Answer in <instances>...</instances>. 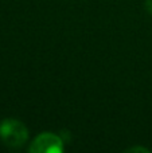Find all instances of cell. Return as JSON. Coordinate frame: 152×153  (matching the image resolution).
Instances as JSON below:
<instances>
[{
  "label": "cell",
  "instance_id": "obj_3",
  "mask_svg": "<svg viewBox=\"0 0 152 153\" xmlns=\"http://www.w3.org/2000/svg\"><path fill=\"white\" fill-rule=\"evenodd\" d=\"M125 152H129V153H132V152H144V153H148V152H150V149H148V148H143V146H132V148L127 149Z\"/></svg>",
  "mask_w": 152,
  "mask_h": 153
},
{
  "label": "cell",
  "instance_id": "obj_4",
  "mask_svg": "<svg viewBox=\"0 0 152 153\" xmlns=\"http://www.w3.org/2000/svg\"><path fill=\"white\" fill-rule=\"evenodd\" d=\"M145 8H147V11L152 15V0H147V1H145Z\"/></svg>",
  "mask_w": 152,
  "mask_h": 153
},
{
  "label": "cell",
  "instance_id": "obj_1",
  "mask_svg": "<svg viewBox=\"0 0 152 153\" xmlns=\"http://www.w3.org/2000/svg\"><path fill=\"white\" fill-rule=\"evenodd\" d=\"M0 138L10 148H20L28 140V130L19 120L5 118L0 124Z\"/></svg>",
  "mask_w": 152,
  "mask_h": 153
},
{
  "label": "cell",
  "instance_id": "obj_2",
  "mask_svg": "<svg viewBox=\"0 0 152 153\" xmlns=\"http://www.w3.org/2000/svg\"><path fill=\"white\" fill-rule=\"evenodd\" d=\"M65 148V141L61 136L55 133L45 132L35 137L28 151L32 153H62Z\"/></svg>",
  "mask_w": 152,
  "mask_h": 153
}]
</instances>
